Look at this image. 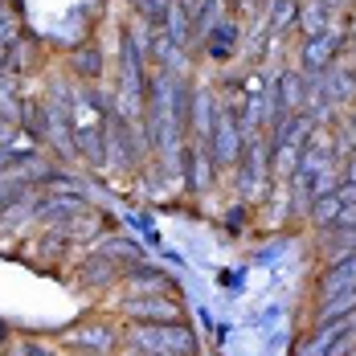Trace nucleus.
Here are the masks:
<instances>
[{"label":"nucleus","mask_w":356,"mask_h":356,"mask_svg":"<svg viewBox=\"0 0 356 356\" xmlns=\"http://www.w3.org/2000/svg\"><path fill=\"white\" fill-rule=\"evenodd\" d=\"M213 54L217 58H221V54H229V49H234V33H238V29H234V25H217L213 29Z\"/></svg>","instance_id":"nucleus-7"},{"label":"nucleus","mask_w":356,"mask_h":356,"mask_svg":"<svg viewBox=\"0 0 356 356\" xmlns=\"http://www.w3.org/2000/svg\"><path fill=\"white\" fill-rule=\"evenodd\" d=\"M123 312H127V316H136V320H177V316H180L177 303H168V299H160V295L131 299V303H123Z\"/></svg>","instance_id":"nucleus-3"},{"label":"nucleus","mask_w":356,"mask_h":356,"mask_svg":"<svg viewBox=\"0 0 356 356\" xmlns=\"http://www.w3.org/2000/svg\"><path fill=\"white\" fill-rule=\"evenodd\" d=\"M70 62L82 78H99V74H103V54H99V45H90V41H86L82 49H74Z\"/></svg>","instance_id":"nucleus-5"},{"label":"nucleus","mask_w":356,"mask_h":356,"mask_svg":"<svg viewBox=\"0 0 356 356\" xmlns=\"http://www.w3.org/2000/svg\"><path fill=\"white\" fill-rule=\"evenodd\" d=\"M78 344H111V332H78Z\"/></svg>","instance_id":"nucleus-8"},{"label":"nucleus","mask_w":356,"mask_h":356,"mask_svg":"<svg viewBox=\"0 0 356 356\" xmlns=\"http://www.w3.org/2000/svg\"><path fill=\"white\" fill-rule=\"evenodd\" d=\"M25 356H49V353H41V348H25Z\"/></svg>","instance_id":"nucleus-9"},{"label":"nucleus","mask_w":356,"mask_h":356,"mask_svg":"<svg viewBox=\"0 0 356 356\" xmlns=\"http://www.w3.org/2000/svg\"><path fill=\"white\" fill-rule=\"evenodd\" d=\"M353 33H356V17H353Z\"/></svg>","instance_id":"nucleus-10"},{"label":"nucleus","mask_w":356,"mask_h":356,"mask_svg":"<svg viewBox=\"0 0 356 356\" xmlns=\"http://www.w3.org/2000/svg\"><path fill=\"white\" fill-rule=\"evenodd\" d=\"M103 254H111V258H131V262H140L143 254L136 242H127V238H111L107 246H103Z\"/></svg>","instance_id":"nucleus-6"},{"label":"nucleus","mask_w":356,"mask_h":356,"mask_svg":"<svg viewBox=\"0 0 356 356\" xmlns=\"http://www.w3.org/2000/svg\"><path fill=\"white\" fill-rule=\"evenodd\" d=\"M131 344L140 348V353H172V356H184V353H193L197 344H193V336L180 327L177 320H168L164 327L160 323H143V327H136L131 332Z\"/></svg>","instance_id":"nucleus-1"},{"label":"nucleus","mask_w":356,"mask_h":356,"mask_svg":"<svg viewBox=\"0 0 356 356\" xmlns=\"http://www.w3.org/2000/svg\"><path fill=\"white\" fill-rule=\"evenodd\" d=\"M213 160L225 168V164H234L238 160V147H242V131H238V119H234V111H217V127H213Z\"/></svg>","instance_id":"nucleus-2"},{"label":"nucleus","mask_w":356,"mask_h":356,"mask_svg":"<svg viewBox=\"0 0 356 356\" xmlns=\"http://www.w3.org/2000/svg\"><path fill=\"white\" fill-rule=\"evenodd\" d=\"M340 41H344L340 33H316V37H307V49H303V66H312V70L327 66V58L340 49Z\"/></svg>","instance_id":"nucleus-4"}]
</instances>
